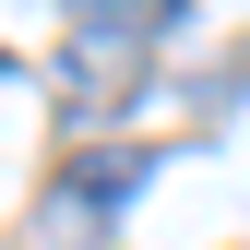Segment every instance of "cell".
Here are the masks:
<instances>
[{"mask_svg": "<svg viewBox=\"0 0 250 250\" xmlns=\"http://www.w3.org/2000/svg\"><path fill=\"white\" fill-rule=\"evenodd\" d=\"M60 12L83 36H155V24H179V0H60Z\"/></svg>", "mask_w": 250, "mask_h": 250, "instance_id": "1", "label": "cell"}, {"mask_svg": "<svg viewBox=\"0 0 250 250\" xmlns=\"http://www.w3.org/2000/svg\"><path fill=\"white\" fill-rule=\"evenodd\" d=\"M119 191H143V155H83V167H72V203H119Z\"/></svg>", "mask_w": 250, "mask_h": 250, "instance_id": "2", "label": "cell"}, {"mask_svg": "<svg viewBox=\"0 0 250 250\" xmlns=\"http://www.w3.org/2000/svg\"><path fill=\"white\" fill-rule=\"evenodd\" d=\"M0 72H12V48H0Z\"/></svg>", "mask_w": 250, "mask_h": 250, "instance_id": "3", "label": "cell"}]
</instances>
